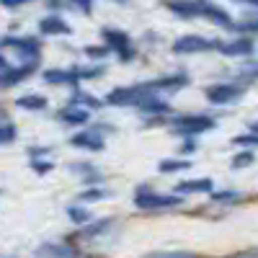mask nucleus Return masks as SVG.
I'll use <instances>...</instances> for the list:
<instances>
[{
    "mask_svg": "<svg viewBox=\"0 0 258 258\" xmlns=\"http://www.w3.org/2000/svg\"><path fill=\"white\" fill-rule=\"evenodd\" d=\"M106 75V68L103 64H73V68H49L41 73V80L47 85H75L80 80H98Z\"/></svg>",
    "mask_w": 258,
    "mask_h": 258,
    "instance_id": "nucleus-1",
    "label": "nucleus"
},
{
    "mask_svg": "<svg viewBox=\"0 0 258 258\" xmlns=\"http://www.w3.org/2000/svg\"><path fill=\"white\" fill-rule=\"evenodd\" d=\"M155 96H163L158 91V85L155 80H145V83H135V85H119V88L109 91L106 93V103L109 106H137L145 103L147 98H155Z\"/></svg>",
    "mask_w": 258,
    "mask_h": 258,
    "instance_id": "nucleus-2",
    "label": "nucleus"
},
{
    "mask_svg": "<svg viewBox=\"0 0 258 258\" xmlns=\"http://www.w3.org/2000/svg\"><path fill=\"white\" fill-rule=\"evenodd\" d=\"M214 126H217L214 116H207V114H178V116H170L168 132L173 137H199L204 132H212Z\"/></svg>",
    "mask_w": 258,
    "mask_h": 258,
    "instance_id": "nucleus-3",
    "label": "nucleus"
},
{
    "mask_svg": "<svg viewBox=\"0 0 258 258\" xmlns=\"http://www.w3.org/2000/svg\"><path fill=\"white\" fill-rule=\"evenodd\" d=\"M183 204V194H160L155 191L150 183H140L135 188V207L140 209H150V212H158V209H173Z\"/></svg>",
    "mask_w": 258,
    "mask_h": 258,
    "instance_id": "nucleus-4",
    "label": "nucleus"
},
{
    "mask_svg": "<svg viewBox=\"0 0 258 258\" xmlns=\"http://www.w3.org/2000/svg\"><path fill=\"white\" fill-rule=\"evenodd\" d=\"M101 39L111 47V52L119 57V62L126 64V62H132V59L137 57V49H135V44H132V36H129L126 31H121V29H116V26H103V29H101Z\"/></svg>",
    "mask_w": 258,
    "mask_h": 258,
    "instance_id": "nucleus-5",
    "label": "nucleus"
},
{
    "mask_svg": "<svg viewBox=\"0 0 258 258\" xmlns=\"http://www.w3.org/2000/svg\"><path fill=\"white\" fill-rule=\"evenodd\" d=\"M0 47L13 49L21 62H39L41 59V39L39 36H0Z\"/></svg>",
    "mask_w": 258,
    "mask_h": 258,
    "instance_id": "nucleus-6",
    "label": "nucleus"
},
{
    "mask_svg": "<svg viewBox=\"0 0 258 258\" xmlns=\"http://www.w3.org/2000/svg\"><path fill=\"white\" fill-rule=\"evenodd\" d=\"M243 91H245V85H238V83H214L204 88V96L214 106H230L243 98Z\"/></svg>",
    "mask_w": 258,
    "mask_h": 258,
    "instance_id": "nucleus-7",
    "label": "nucleus"
},
{
    "mask_svg": "<svg viewBox=\"0 0 258 258\" xmlns=\"http://www.w3.org/2000/svg\"><path fill=\"white\" fill-rule=\"evenodd\" d=\"M220 39H207L199 34H186L173 41V54H207V52H217Z\"/></svg>",
    "mask_w": 258,
    "mask_h": 258,
    "instance_id": "nucleus-8",
    "label": "nucleus"
},
{
    "mask_svg": "<svg viewBox=\"0 0 258 258\" xmlns=\"http://www.w3.org/2000/svg\"><path fill=\"white\" fill-rule=\"evenodd\" d=\"M114 227H116L114 217H101V220H91V222L80 225V230L75 235H70V238L73 240H98L103 235H109Z\"/></svg>",
    "mask_w": 258,
    "mask_h": 258,
    "instance_id": "nucleus-9",
    "label": "nucleus"
},
{
    "mask_svg": "<svg viewBox=\"0 0 258 258\" xmlns=\"http://www.w3.org/2000/svg\"><path fill=\"white\" fill-rule=\"evenodd\" d=\"M70 145L75 147V150H85V153H103L106 150V140H103V135L98 132V129H85V132H78V135H73L70 137Z\"/></svg>",
    "mask_w": 258,
    "mask_h": 258,
    "instance_id": "nucleus-10",
    "label": "nucleus"
},
{
    "mask_svg": "<svg viewBox=\"0 0 258 258\" xmlns=\"http://www.w3.org/2000/svg\"><path fill=\"white\" fill-rule=\"evenodd\" d=\"M36 68H39V62H21L18 68H8L0 73V88H13V85H18V83H24L26 78H31L34 73H36Z\"/></svg>",
    "mask_w": 258,
    "mask_h": 258,
    "instance_id": "nucleus-11",
    "label": "nucleus"
},
{
    "mask_svg": "<svg viewBox=\"0 0 258 258\" xmlns=\"http://www.w3.org/2000/svg\"><path fill=\"white\" fill-rule=\"evenodd\" d=\"M163 8L183 21L202 18V0H163Z\"/></svg>",
    "mask_w": 258,
    "mask_h": 258,
    "instance_id": "nucleus-12",
    "label": "nucleus"
},
{
    "mask_svg": "<svg viewBox=\"0 0 258 258\" xmlns=\"http://www.w3.org/2000/svg\"><path fill=\"white\" fill-rule=\"evenodd\" d=\"M83 250L75 245L73 238H62V240H47L36 248V255H54V258H62V255H80Z\"/></svg>",
    "mask_w": 258,
    "mask_h": 258,
    "instance_id": "nucleus-13",
    "label": "nucleus"
},
{
    "mask_svg": "<svg viewBox=\"0 0 258 258\" xmlns=\"http://www.w3.org/2000/svg\"><path fill=\"white\" fill-rule=\"evenodd\" d=\"M217 52L225 57H250V54H255V41L250 36H238L232 41H220Z\"/></svg>",
    "mask_w": 258,
    "mask_h": 258,
    "instance_id": "nucleus-14",
    "label": "nucleus"
},
{
    "mask_svg": "<svg viewBox=\"0 0 258 258\" xmlns=\"http://www.w3.org/2000/svg\"><path fill=\"white\" fill-rule=\"evenodd\" d=\"M39 34L41 36H70L73 34V26L59 13H52L49 11V16H44V18L39 21Z\"/></svg>",
    "mask_w": 258,
    "mask_h": 258,
    "instance_id": "nucleus-15",
    "label": "nucleus"
},
{
    "mask_svg": "<svg viewBox=\"0 0 258 258\" xmlns=\"http://www.w3.org/2000/svg\"><path fill=\"white\" fill-rule=\"evenodd\" d=\"M70 173H75L85 186H96V183H103V173L98 170V165H93L91 160H78V163H70L68 165Z\"/></svg>",
    "mask_w": 258,
    "mask_h": 258,
    "instance_id": "nucleus-16",
    "label": "nucleus"
},
{
    "mask_svg": "<svg viewBox=\"0 0 258 258\" xmlns=\"http://www.w3.org/2000/svg\"><path fill=\"white\" fill-rule=\"evenodd\" d=\"M188 83H191V78H188L186 73H170V75L155 78V85H158V91H160L163 96H173V93L183 91Z\"/></svg>",
    "mask_w": 258,
    "mask_h": 258,
    "instance_id": "nucleus-17",
    "label": "nucleus"
},
{
    "mask_svg": "<svg viewBox=\"0 0 258 258\" xmlns=\"http://www.w3.org/2000/svg\"><path fill=\"white\" fill-rule=\"evenodd\" d=\"M202 18H207L209 24L220 26V29H232V18L222 6H214L212 0H202Z\"/></svg>",
    "mask_w": 258,
    "mask_h": 258,
    "instance_id": "nucleus-18",
    "label": "nucleus"
},
{
    "mask_svg": "<svg viewBox=\"0 0 258 258\" xmlns=\"http://www.w3.org/2000/svg\"><path fill=\"white\" fill-rule=\"evenodd\" d=\"M57 121L70 124V126H83V124H88V121H91V109H83V106L68 103L64 109L57 111Z\"/></svg>",
    "mask_w": 258,
    "mask_h": 258,
    "instance_id": "nucleus-19",
    "label": "nucleus"
},
{
    "mask_svg": "<svg viewBox=\"0 0 258 258\" xmlns=\"http://www.w3.org/2000/svg\"><path fill=\"white\" fill-rule=\"evenodd\" d=\"M137 111L142 116H170L173 109H170V103L165 101V96H155V98H147L145 103L137 106Z\"/></svg>",
    "mask_w": 258,
    "mask_h": 258,
    "instance_id": "nucleus-20",
    "label": "nucleus"
},
{
    "mask_svg": "<svg viewBox=\"0 0 258 258\" xmlns=\"http://www.w3.org/2000/svg\"><path fill=\"white\" fill-rule=\"evenodd\" d=\"M178 194H212L214 191V181L212 178H191V181H181L176 186Z\"/></svg>",
    "mask_w": 258,
    "mask_h": 258,
    "instance_id": "nucleus-21",
    "label": "nucleus"
},
{
    "mask_svg": "<svg viewBox=\"0 0 258 258\" xmlns=\"http://www.w3.org/2000/svg\"><path fill=\"white\" fill-rule=\"evenodd\" d=\"M16 106L24 111H44L47 109V96H39V93H26V96H18Z\"/></svg>",
    "mask_w": 258,
    "mask_h": 258,
    "instance_id": "nucleus-22",
    "label": "nucleus"
},
{
    "mask_svg": "<svg viewBox=\"0 0 258 258\" xmlns=\"http://www.w3.org/2000/svg\"><path fill=\"white\" fill-rule=\"evenodd\" d=\"M188 168H191V160H186V158H163L158 163V170L165 173V176H170V173H186Z\"/></svg>",
    "mask_w": 258,
    "mask_h": 258,
    "instance_id": "nucleus-23",
    "label": "nucleus"
},
{
    "mask_svg": "<svg viewBox=\"0 0 258 258\" xmlns=\"http://www.w3.org/2000/svg\"><path fill=\"white\" fill-rule=\"evenodd\" d=\"M68 103H75V106H83V109L98 111V109H101V106H103L106 101H101V98H96V96H91V93H83V91H78V88H75Z\"/></svg>",
    "mask_w": 258,
    "mask_h": 258,
    "instance_id": "nucleus-24",
    "label": "nucleus"
},
{
    "mask_svg": "<svg viewBox=\"0 0 258 258\" xmlns=\"http://www.w3.org/2000/svg\"><path fill=\"white\" fill-rule=\"evenodd\" d=\"M103 199H109V191H106L101 183L85 186V188L78 194V202H83V204H93V202H103Z\"/></svg>",
    "mask_w": 258,
    "mask_h": 258,
    "instance_id": "nucleus-25",
    "label": "nucleus"
},
{
    "mask_svg": "<svg viewBox=\"0 0 258 258\" xmlns=\"http://www.w3.org/2000/svg\"><path fill=\"white\" fill-rule=\"evenodd\" d=\"M64 214H68L70 222H75V225H85V222H91V220H93V217H91V212L83 207V202H80V204H68Z\"/></svg>",
    "mask_w": 258,
    "mask_h": 258,
    "instance_id": "nucleus-26",
    "label": "nucleus"
},
{
    "mask_svg": "<svg viewBox=\"0 0 258 258\" xmlns=\"http://www.w3.org/2000/svg\"><path fill=\"white\" fill-rule=\"evenodd\" d=\"M209 199L214 202V204H238V202H243V194L240 191H212L209 194Z\"/></svg>",
    "mask_w": 258,
    "mask_h": 258,
    "instance_id": "nucleus-27",
    "label": "nucleus"
},
{
    "mask_svg": "<svg viewBox=\"0 0 258 258\" xmlns=\"http://www.w3.org/2000/svg\"><path fill=\"white\" fill-rule=\"evenodd\" d=\"M83 54L88 57V59H106V57L111 54V47L106 44V41H103V44H88V47L83 49Z\"/></svg>",
    "mask_w": 258,
    "mask_h": 258,
    "instance_id": "nucleus-28",
    "label": "nucleus"
},
{
    "mask_svg": "<svg viewBox=\"0 0 258 258\" xmlns=\"http://www.w3.org/2000/svg\"><path fill=\"white\" fill-rule=\"evenodd\" d=\"M29 165H31V170L36 176H47V173L54 170V163L49 158H29Z\"/></svg>",
    "mask_w": 258,
    "mask_h": 258,
    "instance_id": "nucleus-29",
    "label": "nucleus"
},
{
    "mask_svg": "<svg viewBox=\"0 0 258 258\" xmlns=\"http://www.w3.org/2000/svg\"><path fill=\"white\" fill-rule=\"evenodd\" d=\"M238 78H240L243 83H255V80H258V59L245 62L243 68L238 70Z\"/></svg>",
    "mask_w": 258,
    "mask_h": 258,
    "instance_id": "nucleus-30",
    "label": "nucleus"
},
{
    "mask_svg": "<svg viewBox=\"0 0 258 258\" xmlns=\"http://www.w3.org/2000/svg\"><path fill=\"white\" fill-rule=\"evenodd\" d=\"M255 163V153L253 150H243V153H238L232 158V163H230V168L232 170H240V168H248V165H253Z\"/></svg>",
    "mask_w": 258,
    "mask_h": 258,
    "instance_id": "nucleus-31",
    "label": "nucleus"
},
{
    "mask_svg": "<svg viewBox=\"0 0 258 258\" xmlns=\"http://www.w3.org/2000/svg\"><path fill=\"white\" fill-rule=\"evenodd\" d=\"M18 137V129L11 121H0V145H13Z\"/></svg>",
    "mask_w": 258,
    "mask_h": 258,
    "instance_id": "nucleus-32",
    "label": "nucleus"
},
{
    "mask_svg": "<svg viewBox=\"0 0 258 258\" xmlns=\"http://www.w3.org/2000/svg\"><path fill=\"white\" fill-rule=\"evenodd\" d=\"M232 31H238V34H258V18H248V21H240V24H232Z\"/></svg>",
    "mask_w": 258,
    "mask_h": 258,
    "instance_id": "nucleus-33",
    "label": "nucleus"
},
{
    "mask_svg": "<svg viewBox=\"0 0 258 258\" xmlns=\"http://www.w3.org/2000/svg\"><path fill=\"white\" fill-rule=\"evenodd\" d=\"M93 3H96V0H68V6H70V8H75L80 16H91Z\"/></svg>",
    "mask_w": 258,
    "mask_h": 258,
    "instance_id": "nucleus-34",
    "label": "nucleus"
},
{
    "mask_svg": "<svg viewBox=\"0 0 258 258\" xmlns=\"http://www.w3.org/2000/svg\"><path fill=\"white\" fill-rule=\"evenodd\" d=\"M150 255H155V258H191L194 250H153Z\"/></svg>",
    "mask_w": 258,
    "mask_h": 258,
    "instance_id": "nucleus-35",
    "label": "nucleus"
},
{
    "mask_svg": "<svg viewBox=\"0 0 258 258\" xmlns=\"http://www.w3.org/2000/svg\"><path fill=\"white\" fill-rule=\"evenodd\" d=\"M232 145H243V147H258V135H255V132L238 135V137H232Z\"/></svg>",
    "mask_w": 258,
    "mask_h": 258,
    "instance_id": "nucleus-36",
    "label": "nucleus"
},
{
    "mask_svg": "<svg viewBox=\"0 0 258 258\" xmlns=\"http://www.w3.org/2000/svg\"><path fill=\"white\" fill-rule=\"evenodd\" d=\"M26 155L29 158H49L52 155V147L49 145H34V147L26 150Z\"/></svg>",
    "mask_w": 258,
    "mask_h": 258,
    "instance_id": "nucleus-37",
    "label": "nucleus"
},
{
    "mask_svg": "<svg viewBox=\"0 0 258 258\" xmlns=\"http://www.w3.org/2000/svg\"><path fill=\"white\" fill-rule=\"evenodd\" d=\"M199 150V142L194 137H183V145H181V155H194Z\"/></svg>",
    "mask_w": 258,
    "mask_h": 258,
    "instance_id": "nucleus-38",
    "label": "nucleus"
},
{
    "mask_svg": "<svg viewBox=\"0 0 258 258\" xmlns=\"http://www.w3.org/2000/svg\"><path fill=\"white\" fill-rule=\"evenodd\" d=\"M26 3H36V0H0V6L8 8V11H16V8L26 6Z\"/></svg>",
    "mask_w": 258,
    "mask_h": 258,
    "instance_id": "nucleus-39",
    "label": "nucleus"
},
{
    "mask_svg": "<svg viewBox=\"0 0 258 258\" xmlns=\"http://www.w3.org/2000/svg\"><path fill=\"white\" fill-rule=\"evenodd\" d=\"M93 129H98L101 135H114V132H116V126H114V124H109V121H96V124H93Z\"/></svg>",
    "mask_w": 258,
    "mask_h": 258,
    "instance_id": "nucleus-40",
    "label": "nucleus"
},
{
    "mask_svg": "<svg viewBox=\"0 0 258 258\" xmlns=\"http://www.w3.org/2000/svg\"><path fill=\"white\" fill-rule=\"evenodd\" d=\"M44 3H47V8H49L52 13H59L64 6H68V0H44Z\"/></svg>",
    "mask_w": 258,
    "mask_h": 258,
    "instance_id": "nucleus-41",
    "label": "nucleus"
},
{
    "mask_svg": "<svg viewBox=\"0 0 258 258\" xmlns=\"http://www.w3.org/2000/svg\"><path fill=\"white\" fill-rule=\"evenodd\" d=\"M232 3H243V6H250V8H258V0H232Z\"/></svg>",
    "mask_w": 258,
    "mask_h": 258,
    "instance_id": "nucleus-42",
    "label": "nucleus"
},
{
    "mask_svg": "<svg viewBox=\"0 0 258 258\" xmlns=\"http://www.w3.org/2000/svg\"><path fill=\"white\" fill-rule=\"evenodd\" d=\"M240 255H258V245H253V248H245V250H240Z\"/></svg>",
    "mask_w": 258,
    "mask_h": 258,
    "instance_id": "nucleus-43",
    "label": "nucleus"
},
{
    "mask_svg": "<svg viewBox=\"0 0 258 258\" xmlns=\"http://www.w3.org/2000/svg\"><path fill=\"white\" fill-rule=\"evenodd\" d=\"M6 68H8V57H6L3 52H0V73H3Z\"/></svg>",
    "mask_w": 258,
    "mask_h": 258,
    "instance_id": "nucleus-44",
    "label": "nucleus"
},
{
    "mask_svg": "<svg viewBox=\"0 0 258 258\" xmlns=\"http://www.w3.org/2000/svg\"><path fill=\"white\" fill-rule=\"evenodd\" d=\"M250 132H255V135H258V121H250Z\"/></svg>",
    "mask_w": 258,
    "mask_h": 258,
    "instance_id": "nucleus-45",
    "label": "nucleus"
},
{
    "mask_svg": "<svg viewBox=\"0 0 258 258\" xmlns=\"http://www.w3.org/2000/svg\"><path fill=\"white\" fill-rule=\"evenodd\" d=\"M111 3H119V6H126V3H129V0H111Z\"/></svg>",
    "mask_w": 258,
    "mask_h": 258,
    "instance_id": "nucleus-46",
    "label": "nucleus"
},
{
    "mask_svg": "<svg viewBox=\"0 0 258 258\" xmlns=\"http://www.w3.org/2000/svg\"><path fill=\"white\" fill-rule=\"evenodd\" d=\"M3 116H6V109H3V106H0V121H3Z\"/></svg>",
    "mask_w": 258,
    "mask_h": 258,
    "instance_id": "nucleus-47",
    "label": "nucleus"
}]
</instances>
